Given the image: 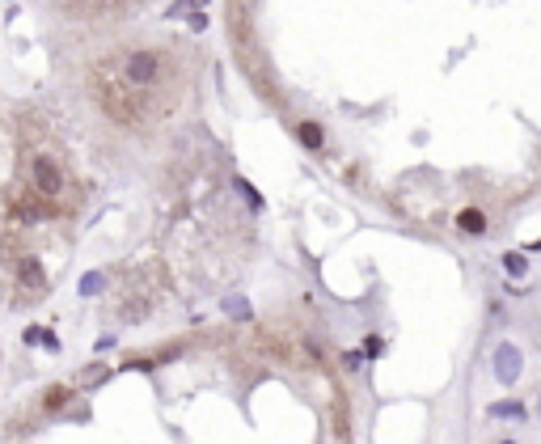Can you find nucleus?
<instances>
[{
  "instance_id": "obj_3",
  "label": "nucleus",
  "mask_w": 541,
  "mask_h": 444,
  "mask_svg": "<svg viewBox=\"0 0 541 444\" xmlns=\"http://www.w3.org/2000/svg\"><path fill=\"white\" fill-rule=\"evenodd\" d=\"M490 368H495L499 385H516V377H520V368H525V352L512 347V343H503V347H495V360H490Z\"/></svg>"
},
{
  "instance_id": "obj_6",
  "label": "nucleus",
  "mask_w": 541,
  "mask_h": 444,
  "mask_svg": "<svg viewBox=\"0 0 541 444\" xmlns=\"http://www.w3.org/2000/svg\"><path fill=\"white\" fill-rule=\"evenodd\" d=\"M297 132H301V140H305V144L313 148V153H322V148H326V132H322V127H317V123H313V119H305V123H301V127H297Z\"/></svg>"
},
{
  "instance_id": "obj_2",
  "label": "nucleus",
  "mask_w": 541,
  "mask_h": 444,
  "mask_svg": "<svg viewBox=\"0 0 541 444\" xmlns=\"http://www.w3.org/2000/svg\"><path fill=\"white\" fill-rule=\"evenodd\" d=\"M30 186H34V195H38V199H55V195L64 190V169L51 161V157H47V153H38L34 157V165H30Z\"/></svg>"
},
{
  "instance_id": "obj_7",
  "label": "nucleus",
  "mask_w": 541,
  "mask_h": 444,
  "mask_svg": "<svg viewBox=\"0 0 541 444\" xmlns=\"http://www.w3.org/2000/svg\"><path fill=\"white\" fill-rule=\"evenodd\" d=\"M17 275H21V284H26V288H42V267L30 262V258L17 262Z\"/></svg>"
},
{
  "instance_id": "obj_4",
  "label": "nucleus",
  "mask_w": 541,
  "mask_h": 444,
  "mask_svg": "<svg viewBox=\"0 0 541 444\" xmlns=\"http://www.w3.org/2000/svg\"><path fill=\"white\" fill-rule=\"evenodd\" d=\"M457 229L470 233V237H482V233L490 229V220H486L482 208H461V212H457Z\"/></svg>"
},
{
  "instance_id": "obj_5",
  "label": "nucleus",
  "mask_w": 541,
  "mask_h": 444,
  "mask_svg": "<svg viewBox=\"0 0 541 444\" xmlns=\"http://www.w3.org/2000/svg\"><path fill=\"white\" fill-rule=\"evenodd\" d=\"M486 415H490V419H507V423H520V419H529L525 402H516V398H507V402H490Z\"/></svg>"
},
{
  "instance_id": "obj_1",
  "label": "nucleus",
  "mask_w": 541,
  "mask_h": 444,
  "mask_svg": "<svg viewBox=\"0 0 541 444\" xmlns=\"http://www.w3.org/2000/svg\"><path fill=\"white\" fill-rule=\"evenodd\" d=\"M127 85L136 89H153L169 77V56L157 51V47H144V51H131L127 60H123V72H118Z\"/></svg>"
},
{
  "instance_id": "obj_8",
  "label": "nucleus",
  "mask_w": 541,
  "mask_h": 444,
  "mask_svg": "<svg viewBox=\"0 0 541 444\" xmlns=\"http://www.w3.org/2000/svg\"><path fill=\"white\" fill-rule=\"evenodd\" d=\"M503 271H507L512 280H520L525 271H529V258H525L520 250H507V254H503Z\"/></svg>"
}]
</instances>
